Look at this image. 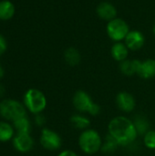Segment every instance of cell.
Returning a JSON list of instances; mask_svg holds the SVG:
<instances>
[{"label": "cell", "instance_id": "1", "mask_svg": "<svg viewBox=\"0 0 155 156\" xmlns=\"http://www.w3.org/2000/svg\"><path fill=\"white\" fill-rule=\"evenodd\" d=\"M107 130V133L115 139L120 147L126 148L138 141L139 138L132 119H130L125 115L113 117L109 122Z\"/></svg>", "mask_w": 155, "mask_h": 156}, {"label": "cell", "instance_id": "2", "mask_svg": "<svg viewBox=\"0 0 155 156\" xmlns=\"http://www.w3.org/2000/svg\"><path fill=\"white\" fill-rule=\"evenodd\" d=\"M102 144L103 138L101 134L92 128L82 131L78 138V145L80 151L88 155H93L100 152Z\"/></svg>", "mask_w": 155, "mask_h": 156}, {"label": "cell", "instance_id": "3", "mask_svg": "<svg viewBox=\"0 0 155 156\" xmlns=\"http://www.w3.org/2000/svg\"><path fill=\"white\" fill-rule=\"evenodd\" d=\"M72 104L78 112L92 117L100 115L101 112L100 104L95 102L91 96L82 90H79L74 93L72 97Z\"/></svg>", "mask_w": 155, "mask_h": 156}, {"label": "cell", "instance_id": "4", "mask_svg": "<svg viewBox=\"0 0 155 156\" xmlns=\"http://www.w3.org/2000/svg\"><path fill=\"white\" fill-rule=\"evenodd\" d=\"M23 104L28 112L36 115L42 113L46 110L48 100L42 90L37 88H30L24 93Z\"/></svg>", "mask_w": 155, "mask_h": 156}, {"label": "cell", "instance_id": "5", "mask_svg": "<svg viewBox=\"0 0 155 156\" xmlns=\"http://www.w3.org/2000/svg\"><path fill=\"white\" fill-rule=\"evenodd\" d=\"M26 109L23 102L14 99H3L0 101V116L3 120L13 122L26 116Z\"/></svg>", "mask_w": 155, "mask_h": 156}, {"label": "cell", "instance_id": "6", "mask_svg": "<svg viewBox=\"0 0 155 156\" xmlns=\"http://www.w3.org/2000/svg\"><path fill=\"white\" fill-rule=\"evenodd\" d=\"M106 30L108 37L111 40L114 42H122L130 32V27L124 19L116 17L108 22Z\"/></svg>", "mask_w": 155, "mask_h": 156}, {"label": "cell", "instance_id": "7", "mask_svg": "<svg viewBox=\"0 0 155 156\" xmlns=\"http://www.w3.org/2000/svg\"><path fill=\"white\" fill-rule=\"evenodd\" d=\"M39 143L45 150L56 152L58 151L62 146V138L56 131L44 127L40 133Z\"/></svg>", "mask_w": 155, "mask_h": 156}, {"label": "cell", "instance_id": "8", "mask_svg": "<svg viewBox=\"0 0 155 156\" xmlns=\"http://www.w3.org/2000/svg\"><path fill=\"white\" fill-rule=\"evenodd\" d=\"M117 108L123 113H131L136 108V100L134 96L125 90L120 91L115 97Z\"/></svg>", "mask_w": 155, "mask_h": 156}, {"label": "cell", "instance_id": "9", "mask_svg": "<svg viewBox=\"0 0 155 156\" xmlns=\"http://www.w3.org/2000/svg\"><path fill=\"white\" fill-rule=\"evenodd\" d=\"M12 144L16 152L27 154L33 150L35 141L30 133H16L12 140Z\"/></svg>", "mask_w": 155, "mask_h": 156}, {"label": "cell", "instance_id": "10", "mask_svg": "<svg viewBox=\"0 0 155 156\" xmlns=\"http://www.w3.org/2000/svg\"><path fill=\"white\" fill-rule=\"evenodd\" d=\"M124 43L129 50H140L145 44V37L139 30H130L124 39Z\"/></svg>", "mask_w": 155, "mask_h": 156}, {"label": "cell", "instance_id": "11", "mask_svg": "<svg viewBox=\"0 0 155 156\" xmlns=\"http://www.w3.org/2000/svg\"><path fill=\"white\" fill-rule=\"evenodd\" d=\"M96 13L100 19L108 22L117 17V8L113 4L107 1L100 2L97 5Z\"/></svg>", "mask_w": 155, "mask_h": 156}, {"label": "cell", "instance_id": "12", "mask_svg": "<svg viewBox=\"0 0 155 156\" xmlns=\"http://www.w3.org/2000/svg\"><path fill=\"white\" fill-rule=\"evenodd\" d=\"M137 75L143 80H151L155 77V59L147 58L140 60Z\"/></svg>", "mask_w": 155, "mask_h": 156}, {"label": "cell", "instance_id": "13", "mask_svg": "<svg viewBox=\"0 0 155 156\" xmlns=\"http://www.w3.org/2000/svg\"><path fill=\"white\" fill-rule=\"evenodd\" d=\"M111 55L114 60L122 62L128 58L129 48L124 42H115L111 48Z\"/></svg>", "mask_w": 155, "mask_h": 156}, {"label": "cell", "instance_id": "14", "mask_svg": "<svg viewBox=\"0 0 155 156\" xmlns=\"http://www.w3.org/2000/svg\"><path fill=\"white\" fill-rule=\"evenodd\" d=\"M69 122L75 129L79 130L81 132L90 128V124H91L90 117H88L86 114L79 113V112L73 114L70 117Z\"/></svg>", "mask_w": 155, "mask_h": 156}, {"label": "cell", "instance_id": "15", "mask_svg": "<svg viewBox=\"0 0 155 156\" xmlns=\"http://www.w3.org/2000/svg\"><path fill=\"white\" fill-rule=\"evenodd\" d=\"M132 122L134 123L135 129L138 133L139 137H143L147 132L151 130V123L148 120V118L143 114H136L132 118Z\"/></svg>", "mask_w": 155, "mask_h": 156}, {"label": "cell", "instance_id": "16", "mask_svg": "<svg viewBox=\"0 0 155 156\" xmlns=\"http://www.w3.org/2000/svg\"><path fill=\"white\" fill-rule=\"evenodd\" d=\"M140 60L139 59H125L120 62L119 69L122 74L127 77H132L133 75H137V70L139 67Z\"/></svg>", "mask_w": 155, "mask_h": 156}, {"label": "cell", "instance_id": "17", "mask_svg": "<svg viewBox=\"0 0 155 156\" xmlns=\"http://www.w3.org/2000/svg\"><path fill=\"white\" fill-rule=\"evenodd\" d=\"M16 135L15 128L12 122L7 121H0V143H6L13 140Z\"/></svg>", "mask_w": 155, "mask_h": 156}, {"label": "cell", "instance_id": "18", "mask_svg": "<svg viewBox=\"0 0 155 156\" xmlns=\"http://www.w3.org/2000/svg\"><path fill=\"white\" fill-rule=\"evenodd\" d=\"M64 59L70 67H76L81 62V54L74 47H69L64 51Z\"/></svg>", "mask_w": 155, "mask_h": 156}, {"label": "cell", "instance_id": "19", "mask_svg": "<svg viewBox=\"0 0 155 156\" xmlns=\"http://www.w3.org/2000/svg\"><path fill=\"white\" fill-rule=\"evenodd\" d=\"M16 9L14 4L9 0L0 1V20L6 21L11 19L15 15Z\"/></svg>", "mask_w": 155, "mask_h": 156}, {"label": "cell", "instance_id": "20", "mask_svg": "<svg viewBox=\"0 0 155 156\" xmlns=\"http://www.w3.org/2000/svg\"><path fill=\"white\" fill-rule=\"evenodd\" d=\"M12 124L15 128L16 133H30L32 129V123L27 115L16 120Z\"/></svg>", "mask_w": 155, "mask_h": 156}, {"label": "cell", "instance_id": "21", "mask_svg": "<svg viewBox=\"0 0 155 156\" xmlns=\"http://www.w3.org/2000/svg\"><path fill=\"white\" fill-rule=\"evenodd\" d=\"M120 145L115 141L113 137H111L109 133L105 135L103 138V144L100 149V152L104 154H113L119 149Z\"/></svg>", "mask_w": 155, "mask_h": 156}, {"label": "cell", "instance_id": "22", "mask_svg": "<svg viewBox=\"0 0 155 156\" xmlns=\"http://www.w3.org/2000/svg\"><path fill=\"white\" fill-rule=\"evenodd\" d=\"M143 144L148 150H155V130L151 129L143 136Z\"/></svg>", "mask_w": 155, "mask_h": 156}, {"label": "cell", "instance_id": "23", "mask_svg": "<svg viewBox=\"0 0 155 156\" xmlns=\"http://www.w3.org/2000/svg\"><path fill=\"white\" fill-rule=\"evenodd\" d=\"M34 123L36 126L40 127V128H44L45 124H46V117L43 115V113H39V114H36L35 118H34Z\"/></svg>", "mask_w": 155, "mask_h": 156}, {"label": "cell", "instance_id": "24", "mask_svg": "<svg viewBox=\"0 0 155 156\" xmlns=\"http://www.w3.org/2000/svg\"><path fill=\"white\" fill-rule=\"evenodd\" d=\"M7 48V42L6 39L5 38V37L3 35L0 34V55H2L3 53L5 52Z\"/></svg>", "mask_w": 155, "mask_h": 156}, {"label": "cell", "instance_id": "25", "mask_svg": "<svg viewBox=\"0 0 155 156\" xmlns=\"http://www.w3.org/2000/svg\"><path fill=\"white\" fill-rule=\"evenodd\" d=\"M57 156H79V154L75 151H73V150L65 149V150L60 151Z\"/></svg>", "mask_w": 155, "mask_h": 156}, {"label": "cell", "instance_id": "26", "mask_svg": "<svg viewBox=\"0 0 155 156\" xmlns=\"http://www.w3.org/2000/svg\"><path fill=\"white\" fill-rule=\"evenodd\" d=\"M5 94V87L0 82V99L3 100Z\"/></svg>", "mask_w": 155, "mask_h": 156}, {"label": "cell", "instance_id": "27", "mask_svg": "<svg viewBox=\"0 0 155 156\" xmlns=\"http://www.w3.org/2000/svg\"><path fill=\"white\" fill-rule=\"evenodd\" d=\"M4 76H5V70H4L3 67L0 65V80H1Z\"/></svg>", "mask_w": 155, "mask_h": 156}, {"label": "cell", "instance_id": "28", "mask_svg": "<svg viewBox=\"0 0 155 156\" xmlns=\"http://www.w3.org/2000/svg\"><path fill=\"white\" fill-rule=\"evenodd\" d=\"M153 34H154L155 36V23L154 25H153Z\"/></svg>", "mask_w": 155, "mask_h": 156}]
</instances>
